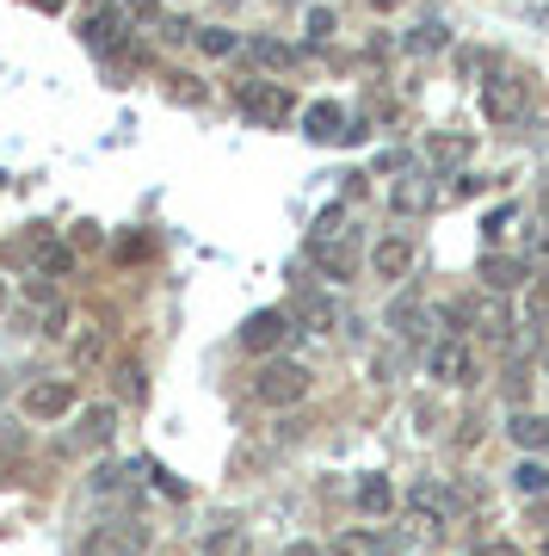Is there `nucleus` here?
<instances>
[{
    "label": "nucleus",
    "mask_w": 549,
    "mask_h": 556,
    "mask_svg": "<svg viewBox=\"0 0 549 556\" xmlns=\"http://www.w3.org/2000/svg\"><path fill=\"white\" fill-rule=\"evenodd\" d=\"M197 556H247V532H241V526H216Z\"/></svg>",
    "instance_id": "19"
},
{
    "label": "nucleus",
    "mask_w": 549,
    "mask_h": 556,
    "mask_svg": "<svg viewBox=\"0 0 549 556\" xmlns=\"http://www.w3.org/2000/svg\"><path fill=\"white\" fill-rule=\"evenodd\" d=\"M390 328H395L401 340H420V334H426V309H420L413 298H401V303L390 309Z\"/></svg>",
    "instance_id": "18"
},
{
    "label": "nucleus",
    "mask_w": 549,
    "mask_h": 556,
    "mask_svg": "<svg viewBox=\"0 0 549 556\" xmlns=\"http://www.w3.org/2000/svg\"><path fill=\"white\" fill-rule=\"evenodd\" d=\"M445 43H451V31H445V25H420V31L408 38V50H413V56H438Z\"/></svg>",
    "instance_id": "26"
},
{
    "label": "nucleus",
    "mask_w": 549,
    "mask_h": 556,
    "mask_svg": "<svg viewBox=\"0 0 549 556\" xmlns=\"http://www.w3.org/2000/svg\"><path fill=\"white\" fill-rule=\"evenodd\" d=\"M296 316H303V328H315V334H328V328H334V298H303V309H296Z\"/></svg>",
    "instance_id": "23"
},
{
    "label": "nucleus",
    "mask_w": 549,
    "mask_h": 556,
    "mask_svg": "<svg viewBox=\"0 0 549 556\" xmlns=\"http://www.w3.org/2000/svg\"><path fill=\"white\" fill-rule=\"evenodd\" d=\"M334 556H395V551H390V538H376V532H340Z\"/></svg>",
    "instance_id": "17"
},
{
    "label": "nucleus",
    "mask_w": 549,
    "mask_h": 556,
    "mask_svg": "<svg viewBox=\"0 0 549 556\" xmlns=\"http://www.w3.org/2000/svg\"><path fill=\"white\" fill-rule=\"evenodd\" d=\"M75 273V248H68V241H50V248H43V273L38 278H68Z\"/></svg>",
    "instance_id": "25"
},
{
    "label": "nucleus",
    "mask_w": 549,
    "mask_h": 556,
    "mask_svg": "<svg viewBox=\"0 0 549 556\" xmlns=\"http://www.w3.org/2000/svg\"><path fill=\"white\" fill-rule=\"evenodd\" d=\"M112 433H118V408H87V415H80V439H87V445H105Z\"/></svg>",
    "instance_id": "20"
},
{
    "label": "nucleus",
    "mask_w": 549,
    "mask_h": 556,
    "mask_svg": "<svg viewBox=\"0 0 549 556\" xmlns=\"http://www.w3.org/2000/svg\"><path fill=\"white\" fill-rule=\"evenodd\" d=\"M75 408V383H31L25 390V415L31 420H62Z\"/></svg>",
    "instance_id": "12"
},
{
    "label": "nucleus",
    "mask_w": 549,
    "mask_h": 556,
    "mask_svg": "<svg viewBox=\"0 0 549 556\" xmlns=\"http://www.w3.org/2000/svg\"><path fill=\"white\" fill-rule=\"evenodd\" d=\"M197 50H204V56H235L241 38L235 31H222V25H210V31H197Z\"/></svg>",
    "instance_id": "27"
},
{
    "label": "nucleus",
    "mask_w": 549,
    "mask_h": 556,
    "mask_svg": "<svg viewBox=\"0 0 549 556\" xmlns=\"http://www.w3.org/2000/svg\"><path fill=\"white\" fill-rule=\"evenodd\" d=\"M0 303H7V285H0Z\"/></svg>",
    "instance_id": "34"
},
{
    "label": "nucleus",
    "mask_w": 549,
    "mask_h": 556,
    "mask_svg": "<svg viewBox=\"0 0 549 556\" xmlns=\"http://www.w3.org/2000/svg\"><path fill=\"white\" fill-rule=\"evenodd\" d=\"M371 7H376V13H390V7H401V0H371Z\"/></svg>",
    "instance_id": "33"
},
{
    "label": "nucleus",
    "mask_w": 549,
    "mask_h": 556,
    "mask_svg": "<svg viewBox=\"0 0 549 556\" xmlns=\"http://www.w3.org/2000/svg\"><path fill=\"white\" fill-rule=\"evenodd\" d=\"M544 556H549V544H544Z\"/></svg>",
    "instance_id": "35"
},
{
    "label": "nucleus",
    "mask_w": 549,
    "mask_h": 556,
    "mask_svg": "<svg viewBox=\"0 0 549 556\" xmlns=\"http://www.w3.org/2000/svg\"><path fill=\"white\" fill-rule=\"evenodd\" d=\"M413 266H420V248H413V236H383L371 248V273L383 278V285H401V278H413Z\"/></svg>",
    "instance_id": "8"
},
{
    "label": "nucleus",
    "mask_w": 549,
    "mask_h": 556,
    "mask_svg": "<svg viewBox=\"0 0 549 556\" xmlns=\"http://www.w3.org/2000/svg\"><path fill=\"white\" fill-rule=\"evenodd\" d=\"M118 390H124V402H142V390H149V383H142L137 365H118Z\"/></svg>",
    "instance_id": "28"
},
{
    "label": "nucleus",
    "mask_w": 549,
    "mask_h": 556,
    "mask_svg": "<svg viewBox=\"0 0 549 556\" xmlns=\"http://www.w3.org/2000/svg\"><path fill=\"white\" fill-rule=\"evenodd\" d=\"M390 204L401 211V217H426L432 204H438V179H426V174H401L390 186Z\"/></svg>",
    "instance_id": "11"
},
{
    "label": "nucleus",
    "mask_w": 549,
    "mask_h": 556,
    "mask_svg": "<svg viewBox=\"0 0 549 556\" xmlns=\"http://www.w3.org/2000/svg\"><path fill=\"white\" fill-rule=\"evenodd\" d=\"M309 38H315V43L334 38V13H328V7H315V13H309Z\"/></svg>",
    "instance_id": "29"
},
{
    "label": "nucleus",
    "mask_w": 549,
    "mask_h": 556,
    "mask_svg": "<svg viewBox=\"0 0 549 556\" xmlns=\"http://www.w3.org/2000/svg\"><path fill=\"white\" fill-rule=\"evenodd\" d=\"M235 105L247 112L254 124H266V130H278V124H291V87L284 80H235Z\"/></svg>",
    "instance_id": "3"
},
{
    "label": "nucleus",
    "mask_w": 549,
    "mask_h": 556,
    "mask_svg": "<svg viewBox=\"0 0 549 556\" xmlns=\"http://www.w3.org/2000/svg\"><path fill=\"white\" fill-rule=\"evenodd\" d=\"M247 56H254L259 68H291V43H278V38H247Z\"/></svg>",
    "instance_id": "22"
},
{
    "label": "nucleus",
    "mask_w": 549,
    "mask_h": 556,
    "mask_svg": "<svg viewBox=\"0 0 549 556\" xmlns=\"http://www.w3.org/2000/svg\"><path fill=\"white\" fill-rule=\"evenodd\" d=\"M149 551V526L142 519H105L80 538V556H142Z\"/></svg>",
    "instance_id": "5"
},
{
    "label": "nucleus",
    "mask_w": 549,
    "mask_h": 556,
    "mask_svg": "<svg viewBox=\"0 0 549 556\" xmlns=\"http://www.w3.org/2000/svg\"><path fill=\"white\" fill-rule=\"evenodd\" d=\"M482 118L500 124V130H512V124H525L531 118V80L525 75H494L482 80Z\"/></svg>",
    "instance_id": "2"
},
{
    "label": "nucleus",
    "mask_w": 549,
    "mask_h": 556,
    "mask_svg": "<svg viewBox=\"0 0 549 556\" xmlns=\"http://www.w3.org/2000/svg\"><path fill=\"white\" fill-rule=\"evenodd\" d=\"M80 43H87L93 56L130 62V20H124V13H87V20H80Z\"/></svg>",
    "instance_id": "6"
},
{
    "label": "nucleus",
    "mask_w": 549,
    "mask_h": 556,
    "mask_svg": "<svg viewBox=\"0 0 549 556\" xmlns=\"http://www.w3.org/2000/svg\"><path fill=\"white\" fill-rule=\"evenodd\" d=\"M512 217H519V211H512V204H500V211L488 217V241H500V236H507V229H512Z\"/></svg>",
    "instance_id": "30"
},
{
    "label": "nucleus",
    "mask_w": 549,
    "mask_h": 556,
    "mask_svg": "<svg viewBox=\"0 0 549 556\" xmlns=\"http://www.w3.org/2000/svg\"><path fill=\"white\" fill-rule=\"evenodd\" d=\"M291 328L296 321L284 316V309H254V316L241 321V353H278V346H284V340H291Z\"/></svg>",
    "instance_id": "7"
},
{
    "label": "nucleus",
    "mask_w": 549,
    "mask_h": 556,
    "mask_svg": "<svg viewBox=\"0 0 549 556\" xmlns=\"http://www.w3.org/2000/svg\"><path fill=\"white\" fill-rule=\"evenodd\" d=\"M31 7H43V13H56V7H62V0H31Z\"/></svg>",
    "instance_id": "32"
},
{
    "label": "nucleus",
    "mask_w": 549,
    "mask_h": 556,
    "mask_svg": "<svg viewBox=\"0 0 549 556\" xmlns=\"http://www.w3.org/2000/svg\"><path fill=\"white\" fill-rule=\"evenodd\" d=\"M303 137L309 142H340V137H365V130H353V118H346L340 100H315L309 112H303Z\"/></svg>",
    "instance_id": "10"
},
{
    "label": "nucleus",
    "mask_w": 549,
    "mask_h": 556,
    "mask_svg": "<svg viewBox=\"0 0 549 556\" xmlns=\"http://www.w3.org/2000/svg\"><path fill=\"white\" fill-rule=\"evenodd\" d=\"M470 155H475V137H470V130H438V137L426 142V161L438 167V174H445V167H463Z\"/></svg>",
    "instance_id": "13"
},
{
    "label": "nucleus",
    "mask_w": 549,
    "mask_h": 556,
    "mask_svg": "<svg viewBox=\"0 0 549 556\" xmlns=\"http://www.w3.org/2000/svg\"><path fill=\"white\" fill-rule=\"evenodd\" d=\"M303 396H309V371H303L296 358H272L254 378V402H266V408H291V402H303Z\"/></svg>",
    "instance_id": "4"
},
{
    "label": "nucleus",
    "mask_w": 549,
    "mask_h": 556,
    "mask_svg": "<svg viewBox=\"0 0 549 556\" xmlns=\"http://www.w3.org/2000/svg\"><path fill=\"white\" fill-rule=\"evenodd\" d=\"M525 278H531V266L519 254H488L482 260V285H488L494 298H500V291H519Z\"/></svg>",
    "instance_id": "14"
},
{
    "label": "nucleus",
    "mask_w": 549,
    "mask_h": 556,
    "mask_svg": "<svg viewBox=\"0 0 549 556\" xmlns=\"http://www.w3.org/2000/svg\"><path fill=\"white\" fill-rule=\"evenodd\" d=\"M358 507H365V514H390V507H395L390 477H365V482H358Z\"/></svg>",
    "instance_id": "21"
},
{
    "label": "nucleus",
    "mask_w": 549,
    "mask_h": 556,
    "mask_svg": "<svg viewBox=\"0 0 549 556\" xmlns=\"http://www.w3.org/2000/svg\"><path fill=\"white\" fill-rule=\"evenodd\" d=\"M358 260H365V248H358V229L340 217V211H328V217L309 229V266H315L321 278H340V285H346V278L358 273Z\"/></svg>",
    "instance_id": "1"
},
{
    "label": "nucleus",
    "mask_w": 549,
    "mask_h": 556,
    "mask_svg": "<svg viewBox=\"0 0 549 556\" xmlns=\"http://www.w3.org/2000/svg\"><path fill=\"white\" fill-rule=\"evenodd\" d=\"M426 365H432V378L451 383V390H470V383H475V353L463 346V340H438Z\"/></svg>",
    "instance_id": "9"
},
{
    "label": "nucleus",
    "mask_w": 549,
    "mask_h": 556,
    "mask_svg": "<svg viewBox=\"0 0 549 556\" xmlns=\"http://www.w3.org/2000/svg\"><path fill=\"white\" fill-rule=\"evenodd\" d=\"M525 316L537 321V328L549 321V273H537V278L525 285Z\"/></svg>",
    "instance_id": "24"
},
{
    "label": "nucleus",
    "mask_w": 549,
    "mask_h": 556,
    "mask_svg": "<svg viewBox=\"0 0 549 556\" xmlns=\"http://www.w3.org/2000/svg\"><path fill=\"white\" fill-rule=\"evenodd\" d=\"M512 489H519V495H537V501H544V495H549V464H544V457H525V464L512 470Z\"/></svg>",
    "instance_id": "16"
},
{
    "label": "nucleus",
    "mask_w": 549,
    "mask_h": 556,
    "mask_svg": "<svg viewBox=\"0 0 549 556\" xmlns=\"http://www.w3.org/2000/svg\"><path fill=\"white\" fill-rule=\"evenodd\" d=\"M537 25H544V31H549V0H544V7H537Z\"/></svg>",
    "instance_id": "31"
},
{
    "label": "nucleus",
    "mask_w": 549,
    "mask_h": 556,
    "mask_svg": "<svg viewBox=\"0 0 549 556\" xmlns=\"http://www.w3.org/2000/svg\"><path fill=\"white\" fill-rule=\"evenodd\" d=\"M507 433L519 439L531 457H549V415H531V408H519V415L507 420Z\"/></svg>",
    "instance_id": "15"
}]
</instances>
